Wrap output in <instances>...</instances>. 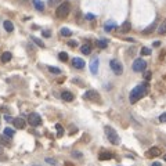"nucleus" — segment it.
Returning <instances> with one entry per match:
<instances>
[{
  "instance_id": "1",
  "label": "nucleus",
  "mask_w": 166,
  "mask_h": 166,
  "mask_svg": "<svg viewBox=\"0 0 166 166\" xmlns=\"http://www.w3.org/2000/svg\"><path fill=\"white\" fill-rule=\"evenodd\" d=\"M148 93V84L147 83H141L136 86L131 92H130V96H129V100L131 104H136L138 100H141L145 94Z\"/></svg>"
},
{
  "instance_id": "2",
  "label": "nucleus",
  "mask_w": 166,
  "mask_h": 166,
  "mask_svg": "<svg viewBox=\"0 0 166 166\" xmlns=\"http://www.w3.org/2000/svg\"><path fill=\"white\" fill-rule=\"evenodd\" d=\"M105 136H107V138H108V141H110L111 144H114V145L120 144V138L118 136V133L112 129L111 126H105Z\"/></svg>"
},
{
  "instance_id": "3",
  "label": "nucleus",
  "mask_w": 166,
  "mask_h": 166,
  "mask_svg": "<svg viewBox=\"0 0 166 166\" xmlns=\"http://www.w3.org/2000/svg\"><path fill=\"white\" fill-rule=\"evenodd\" d=\"M69 13H71V6H69L68 1H62L57 7V11H55V14H57L58 18H66L69 15Z\"/></svg>"
},
{
  "instance_id": "4",
  "label": "nucleus",
  "mask_w": 166,
  "mask_h": 166,
  "mask_svg": "<svg viewBox=\"0 0 166 166\" xmlns=\"http://www.w3.org/2000/svg\"><path fill=\"white\" fill-rule=\"evenodd\" d=\"M110 66H111V69H112V72H114L115 75H122L123 74V65L120 64L119 60H111Z\"/></svg>"
},
{
  "instance_id": "5",
  "label": "nucleus",
  "mask_w": 166,
  "mask_h": 166,
  "mask_svg": "<svg viewBox=\"0 0 166 166\" xmlns=\"http://www.w3.org/2000/svg\"><path fill=\"white\" fill-rule=\"evenodd\" d=\"M100 98H101L100 93L96 92V90H87L83 94V100H87V101H98Z\"/></svg>"
},
{
  "instance_id": "6",
  "label": "nucleus",
  "mask_w": 166,
  "mask_h": 166,
  "mask_svg": "<svg viewBox=\"0 0 166 166\" xmlns=\"http://www.w3.org/2000/svg\"><path fill=\"white\" fill-rule=\"evenodd\" d=\"M28 120H29L31 126H33V127H37V126H40V125H42V118H40V115H39V114H36V112L29 114Z\"/></svg>"
},
{
  "instance_id": "7",
  "label": "nucleus",
  "mask_w": 166,
  "mask_h": 166,
  "mask_svg": "<svg viewBox=\"0 0 166 166\" xmlns=\"http://www.w3.org/2000/svg\"><path fill=\"white\" fill-rule=\"evenodd\" d=\"M145 68H147V62H145L143 58L134 60V62H133V71H134V72H143Z\"/></svg>"
},
{
  "instance_id": "8",
  "label": "nucleus",
  "mask_w": 166,
  "mask_h": 166,
  "mask_svg": "<svg viewBox=\"0 0 166 166\" xmlns=\"http://www.w3.org/2000/svg\"><path fill=\"white\" fill-rule=\"evenodd\" d=\"M98 65H100V60L97 57H94L92 61H90V72L93 75H97V72H98Z\"/></svg>"
},
{
  "instance_id": "9",
  "label": "nucleus",
  "mask_w": 166,
  "mask_h": 166,
  "mask_svg": "<svg viewBox=\"0 0 166 166\" xmlns=\"http://www.w3.org/2000/svg\"><path fill=\"white\" fill-rule=\"evenodd\" d=\"M159 155H161V149L158 147L149 148L147 152H145V157L147 158H155V157H159Z\"/></svg>"
},
{
  "instance_id": "10",
  "label": "nucleus",
  "mask_w": 166,
  "mask_h": 166,
  "mask_svg": "<svg viewBox=\"0 0 166 166\" xmlns=\"http://www.w3.org/2000/svg\"><path fill=\"white\" fill-rule=\"evenodd\" d=\"M72 65L76 69H83L84 68V61H83L82 58H79V57H75L74 60H72Z\"/></svg>"
},
{
  "instance_id": "11",
  "label": "nucleus",
  "mask_w": 166,
  "mask_h": 166,
  "mask_svg": "<svg viewBox=\"0 0 166 166\" xmlns=\"http://www.w3.org/2000/svg\"><path fill=\"white\" fill-rule=\"evenodd\" d=\"M13 123H14V126L17 127V129H25V120L22 119V118H14L13 120Z\"/></svg>"
},
{
  "instance_id": "12",
  "label": "nucleus",
  "mask_w": 166,
  "mask_h": 166,
  "mask_svg": "<svg viewBox=\"0 0 166 166\" xmlns=\"http://www.w3.org/2000/svg\"><path fill=\"white\" fill-rule=\"evenodd\" d=\"M116 28H118V25H116L114 21H107L105 25H104V31H105V32H111L112 29H116Z\"/></svg>"
},
{
  "instance_id": "13",
  "label": "nucleus",
  "mask_w": 166,
  "mask_h": 166,
  "mask_svg": "<svg viewBox=\"0 0 166 166\" xmlns=\"http://www.w3.org/2000/svg\"><path fill=\"white\" fill-rule=\"evenodd\" d=\"M130 29H131V25H130L129 21H125V22L120 25V28H119V31L122 32V33H127Z\"/></svg>"
},
{
  "instance_id": "14",
  "label": "nucleus",
  "mask_w": 166,
  "mask_h": 166,
  "mask_svg": "<svg viewBox=\"0 0 166 166\" xmlns=\"http://www.w3.org/2000/svg\"><path fill=\"white\" fill-rule=\"evenodd\" d=\"M61 97H62V100H64V101H66V102H71L72 100H74V94H72L71 92H66V90H65V92H62Z\"/></svg>"
},
{
  "instance_id": "15",
  "label": "nucleus",
  "mask_w": 166,
  "mask_h": 166,
  "mask_svg": "<svg viewBox=\"0 0 166 166\" xmlns=\"http://www.w3.org/2000/svg\"><path fill=\"white\" fill-rule=\"evenodd\" d=\"M33 7L37 10V11H44V3L42 0H33Z\"/></svg>"
},
{
  "instance_id": "16",
  "label": "nucleus",
  "mask_w": 166,
  "mask_h": 166,
  "mask_svg": "<svg viewBox=\"0 0 166 166\" xmlns=\"http://www.w3.org/2000/svg\"><path fill=\"white\" fill-rule=\"evenodd\" d=\"M11 58H13V55H11V53L10 51H4L3 54H1V62H9V61H11Z\"/></svg>"
},
{
  "instance_id": "17",
  "label": "nucleus",
  "mask_w": 166,
  "mask_h": 166,
  "mask_svg": "<svg viewBox=\"0 0 166 166\" xmlns=\"http://www.w3.org/2000/svg\"><path fill=\"white\" fill-rule=\"evenodd\" d=\"M80 51H82L84 55H89L92 53V46H90L89 43H86V44H83V46L80 47Z\"/></svg>"
},
{
  "instance_id": "18",
  "label": "nucleus",
  "mask_w": 166,
  "mask_h": 166,
  "mask_svg": "<svg viewBox=\"0 0 166 166\" xmlns=\"http://www.w3.org/2000/svg\"><path fill=\"white\" fill-rule=\"evenodd\" d=\"M112 158H114V155L111 152H101L98 155V159L100 161H108V159H112Z\"/></svg>"
},
{
  "instance_id": "19",
  "label": "nucleus",
  "mask_w": 166,
  "mask_h": 166,
  "mask_svg": "<svg viewBox=\"0 0 166 166\" xmlns=\"http://www.w3.org/2000/svg\"><path fill=\"white\" fill-rule=\"evenodd\" d=\"M155 28H157V22H152L149 27L145 28V29L143 31V33H144V35H149L151 32H154V31H155Z\"/></svg>"
},
{
  "instance_id": "20",
  "label": "nucleus",
  "mask_w": 166,
  "mask_h": 166,
  "mask_svg": "<svg viewBox=\"0 0 166 166\" xmlns=\"http://www.w3.org/2000/svg\"><path fill=\"white\" fill-rule=\"evenodd\" d=\"M3 27H4V29H6L7 32H13V31H14V25H13L11 21H4V22H3Z\"/></svg>"
},
{
  "instance_id": "21",
  "label": "nucleus",
  "mask_w": 166,
  "mask_h": 166,
  "mask_svg": "<svg viewBox=\"0 0 166 166\" xmlns=\"http://www.w3.org/2000/svg\"><path fill=\"white\" fill-rule=\"evenodd\" d=\"M60 35H61V36L68 37V36H71V35H72V31H71V29H68V28H61Z\"/></svg>"
},
{
  "instance_id": "22",
  "label": "nucleus",
  "mask_w": 166,
  "mask_h": 166,
  "mask_svg": "<svg viewBox=\"0 0 166 166\" xmlns=\"http://www.w3.org/2000/svg\"><path fill=\"white\" fill-rule=\"evenodd\" d=\"M96 44H97V47H100V48H105V47L108 46V40H105V39H100V40H97V42H96Z\"/></svg>"
},
{
  "instance_id": "23",
  "label": "nucleus",
  "mask_w": 166,
  "mask_h": 166,
  "mask_svg": "<svg viewBox=\"0 0 166 166\" xmlns=\"http://www.w3.org/2000/svg\"><path fill=\"white\" fill-rule=\"evenodd\" d=\"M0 144L1 145H4V147H9L10 145V140H9V137L4 134V136H0Z\"/></svg>"
},
{
  "instance_id": "24",
  "label": "nucleus",
  "mask_w": 166,
  "mask_h": 166,
  "mask_svg": "<svg viewBox=\"0 0 166 166\" xmlns=\"http://www.w3.org/2000/svg\"><path fill=\"white\" fill-rule=\"evenodd\" d=\"M158 33H161V35L166 33V19L159 25V28H158Z\"/></svg>"
},
{
  "instance_id": "25",
  "label": "nucleus",
  "mask_w": 166,
  "mask_h": 166,
  "mask_svg": "<svg viewBox=\"0 0 166 166\" xmlns=\"http://www.w3.org/2000/svg\"><path fill=\"white\" fill-rule=\"evenodd\" d=\"M31 39H32V42H33V43H36V44H37V46H39V47H42V48L44 47V43H43V42H42V40H40L39 37H36V36H32V37H31Z\"/></svg>"
},
{
  "instance_id": "26",
  "label": "nucleus",
  "mask_w": 166,
  "mask_h": 166,
  "mask_svg": "<svg viewBox=\"0 0 166 166\" xmlns=\"http://www.w3.org/2000/svg\"><path fill=\"white\" fill-rule=\"evenodd\" d=\"M47 3H48L50 7H54V6H60V4L62 3V0H48Z\"/></svg>"
},
{
  "instance_id": "27",
  "label": "nucleus",
  "mask_w": 166,
  "mask_h": 166,
  "mask_svg": "<svg viewBox=\"0 0 166 166\" xmlns=\"http://www.w3.org/2000/svg\"><path fill=\"white\" fill-rule=\"evenodd\" d=\"M48 71H50L51 74H55V75L61 74V69H60V68H57V66H48Z\"/></svg>"
},
{
  "instance_id": "28",
  "label": "nucleus",
  "mask_w": 166,
  "mask_h": 166,
  "mask_svg": "<svg viewBox=\"0 0 166 166\" xmlns=\"http://www.w3.org/2000/svg\"><path fill=\"white\" fill-rule=\"evenodd\" d=\"M4 134H6V136H7V137H13V136H14V130L13 129H10V127H6V129H4Z\"/></svg>"
},
{
  "instance_id": "29",
  "label": "nucleus",
  "mask_w": 166,
  "mask_h": 166,
  "mask_svg": "<svg viewBox=\"0 0 166 166\" xmlns=\"http://www.w3.org/2000/svg\"><path fill=\"white\" fill-rule=\"evenodd\" d=\"M58 58H60L61 61H64L65 62V61H68V54L62 51V53H60V54H58Z\"/></svg>"
},
{
  "instance_id": "30",
  "label": "nucleus",
  "mask_w": 166,
  "mask_h": 166,
  "mask_svg": "<svg viewBox=\"0 0 166 166\" xmlns=\"http://www.w3.org/2000/svg\"><path fill=\"white\" fill-rule=\"evenodd\" d=\"M151 54V50L148 47H143L141 48V55H149Z\"/></svg>"
},
{
  "instance_id": "31",
  "label": "nucleus",
  "mask_w": 166,
  "mask_h": 166,
  "mask_svg": "<svg viewBox=\"0 0 166 166\" xmlns=\"http://www.w3.org/2000/svg\"><path fill=\"white\" fill-rule=\"evenodd\" d=\"M46 162L47 163H50V165H57L58 162H57V159H53V158H46Z\"/></svg>"
},
{
  "instance_id": "32",
  "label": "nucleus",
  "mask_w": 166,
  "mask_h": 166,
  "mask_svg": "<svg viewBox=\"0 0 166 166\" xmlns=\"http://www.w3.org/2000/svg\"><path fill=\"white\" fill-rule=\"evenodd\" d=\"M55 129H57V131H58V136H62L64 129H62V126H61V125H55Z\"/></svg>"
},
{
  "instance_id": "33",
  "label": "nucleus",
  "mask_w": 166,
  "mask_h": 166,
  "mask_svg": "<svg viewBox=\"0 0 166 166\" xmlns=\"http://www.w3.org/2000/svg\"><path fill=\"white\" fill-rule=\"evenodd\" d=\"M68 46L69 47H78V42H76V40H69V42H68Z\"/></svg>"
},
{
  "instance_id": "34",
  "label": "nucleus",
  "mask_w": 166,
  "mask_h": 166,
  "mask_svg": "<svg viewBox=\"0 0 166 166\" xmlns=\"http://www.w3.org/2000/svg\"><path fill=\"white\" fill-rule=\"evenodd\" d=\"M159 122H162V123H165L166 122V112L165 114H162V115L159 116Z\"/></svg>"
},
{
  "instance_id": "35",
  "label": "nucleus",
  "mask_w": 166,
  "mask_h": 166,
  "mask_svg": "<svg viewBox=\"0 0 166 166\" xmlns=\"http://www.w3.org/2000/svg\"><path fill=\"white\" fill-rule=\"evenodd\" d=\"M96 18V15L92 14V13H89V14H86V19H94Z\"/></svg>"
},
{
  "instance_id": "36",
  "label": "nucleus",
  "mask_w": 166,
  "mask_h": 166,
  "mask_svg": "<svg viewBox=\"0 0 166 166\" xmlns=\"http://www.w3.org/2000/svg\"><path fill=\"white\" fill-rule=\"evenodd\" d=\"M72 155L76 157V158H82V154H80L79 151H74V152H72Z\"/></svg>"
},
{
  "instance_id": "37",
  "label": "nucleus",
  "mask_w": 166,
  "mask_h": 166,
  "mask_svg": "<svg viewBox=\"0 0 166 166\" xmlns=\"http://www.w3.org/2000/svg\"><path fill=\"white\" fill-rule=\"evenodd\" d=\"M42 35L44 37H50V31H42Z\"/></svg>"
},
{
  "instance_id": "38",
  "label": "nucleus",
  "mask_w": 166,
  "mask_h": 166,
  "mask_svg": "<svg viewBox=\"0 0 166 166\" xmlns=\"http://www.w3.org/2000/svg\"><path fill=\"white\" fill-rule=\"evenodd\" d=\"M4 119L7 120V122H13L14 118H13V116H10V115H4Z\"/></svg>"
},
{
  "instance_id": "39",
  "label": "nucleus",
  "mask_w": 166,
  "mask_h": 166,
  "mask_svg": "<svg viewBox=\"0 0 166 166\" xmlns=\"http://www.w3.org/2000/svg\"><path fill=\"white\" fill-rule=\"evenodd\" d=\"M144 78H145V79H149V78H151V72H145V75H144Z\"/></svg>"
},
{
  "instance_id": "40",
  "label": "nucleus",
  "mask_w": 166,
  "mask_h": 166,
  "mask_svg": "<svg viewBox=\"0 0 166 166\" xmlns=\"http://www.w3.org/2000/svg\"><path fill=\"white\" fill-rule=\"evenodd\" d=\"M3 154H4V148L0 145V155H3Z\"/></svg>"
},
{
  "instance_id": "41",
  "label": "nucleus",
  "mask_w": 166,
  "mask_h": 166,
  "mask_svg": "<svg viewBox=\"0 0 166 166\" xmlns=\"http://www.w3.org/2000/svg\"><path fill=\"white\" fill-rule=\"evenodd\" d=\"M151 166H162V165H161L159 162H154V163H152V165H151Z\"/></svg>"
},
{
  "instance_id": "42",
  "label": "nucleus",
  "mask_w": 166,
  "mask_h": 166,
  "mask_svg": "<svg viewBox=\"0 0 166 166\" xmlns=\"http://www.w3.org/2000/svg\"><path fill=\"white\" fill-rule=\"evenodd\" d=\"M159 44H161V42H154V46H155V47H158Z\"/></svg>"
},
{
  "instance_id": "43",
  "label": "nucleus",
  "mask_w": 166,
  "mask_h": 166,
  "mask_svg": "<svg viewBox=\"0 0 166 166\" xmlns=\"http://www.w3.org/2000/svg\"><path fill=\"white\" fill-rule=\"evenodd\" d=\"M65 165H66V166H72V165H71V163H69V162H66V163H65Z\"/></svg>"
},
{
  "instance_id": "44",
  "label": "nucleus",
  "mask_w": 166,
  "mask_h": 166,
  "mask_svg": "<svg viewBox=\"0 0 166 166\" xmlns=\"http://www.w3.org/2000/svg\"><path fill=\"white\" fill-rule=\"evenodd\" d=\"M165 161H166V155H165Z\"/></svg>"
},
{
  "instance_id": "45",
  "label": "nucleus",
  "mask_w": 166,
  "mask_h": 166,
  "mask_svg": "<svg viewBox=\"0 0 166 166\" xmlns=\"http://www.w3.org/2000/svg\"><path fill=\"white\" fill-rule=\"evenodd\" d=\"M22 1H27V0H22Z\"/></svg>"
}]
</instances>
